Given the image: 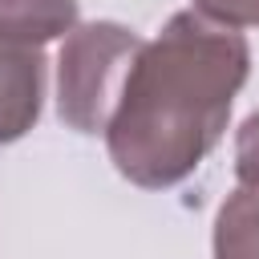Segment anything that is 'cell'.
Wrapping results in <instances>:
<instances>
[{"instance_id": "cell-1", "label": "cell", "mask_w": 259, "mask_h": 259, "mask_svg": "<svg viewBox=\"0 0 259 259\" xmlns=\"http://www.w3.org/2000/svg\"><path fill=\"white\" fill-rule=\"evenodd\" d=\"M247 73L251 45L239 28L198 8L174 12L134 53L105 125V150L117 174L142 190H166L190 178L219 146Z\"/></svg>"}, {"instance_id": "cell-2", "label": "cell", "mask_w": 259, "mask_h": 259, "mask_svg": "<svg viewBox=\"0 0 259 259\" xmlns=\"http://www.w3.org/2000/svg\"><path fill=\"white\" fill-rule=\"evenodd\" d=\"M146 40L117 20L77 24L57 53V113L77 134H105L130 61Z\"/></svg>"}, {"instance_id": "cell-3", "label": "cell", "mask_w": 259, "mask_h": 259, "mask_svg": "<svg viewBox=\"0 0 259 259\" xmlns=\"http://www.w3.org/2000/svg\"><path fill=\"white\" fill-rule=\"evenodd\" d=\"M45 53L36 45L0 40V146L20 142L45 105Z\"/></svg>"}, {"instance_id": "cell-4", "label": "cell", "mask_w": 259, "mask_h": 259, "mask_svg": "<svg viewBox=\"0 0 259 259\" xmlns=\"http://www.w3.org/2000/svg\"><path fill=\"white\" fill-rule=\"evenodd\" d=\"M77 0H0V40L49 45L77 28Z\"/></svg>"}, {"instance_id": "cell-5", "label": "cell", "mask_w": 259, "mask_h": 259, "mask_svg": "<svg viewBox=\"0 0 259 259\" xmlns=\"http://www.w3.org/2000/svg\"><path fill=\"white\" fill-rule=\"evenodd\" d=\"M214 259H259V186H235L214 214Z\"/></svg>"}, {"instance_id": "cell-6", "label": "cell", "mask_w": 259, "mask_h": 259, "mask_svg": "<svg viewBox=\"0 0 259 259\" xmlns=\"http://www.w3.org/2000/svg\"><path fill=\"white\" fill-rule=\"evenodd\" d=\"M235 174L243 186H259V109L247 113L235 134Z\"/></svg>"}, {"instance_id": "cell-7", "label": "cell", "mask_w": 259, "mask_h": 259, "mask_svg": "<svg viewBox=\"0 0 259 259\" xmlns=\"http://www.w3.org/2000/svg\"><path fill=\"white\" fill-rule=\"evenodd\" d=\"M194 8L231 28H259V0H194Z\"/></svg>"}]
</instances>
